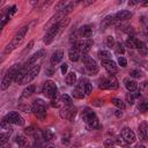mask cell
I'll list each match as a JSON object with an SVG mask.
<instances>
[{"mask_svg":"<svg viewBox=\"0 0 148 148\" xmlns=\"http://www.w3.org/2000/svg\"><path fill=\"white\" fill-rule=\"evenodd\" d=\"M28 30H29V27H28V25H23V27L17 31V34L14 36V38L10 40V43L7 44V46L5 47L3 53H5V54H8V53L13 52L17 46H20V45L22 44V42H23V39H24V37H25Z\"/></svg>","mask_w":148,"mask_h":148,"instance_id":"6da1fadb","label":"cell"},{"mask_svg":"<svg viewBox=\"0 0 148 148\" xmlns=\"http://www.w3.org/2000/svg\"><path fill=\"white\" fill-rule=\"evenodd\" d=\"M81 118L83 120V123L86 124L87 130L92 131L98 128L99 123H98V118L96 117V113L90 109V108H84L81 114Z\"/></svg>","mask_w":148,"mask_h":148,"instance_id":"7a4b0ae2","label":"cell"},{"mask_svg":"<svg viewBox=\"0 0 148 148\" xmlns=\"http://www.w3.org/2000/svg\"><path fill=\"white\" fill-rule=\"evenodd\" d=\"M21 66H22L21 64H15V65H13V66L6 72V74H5L3 77H2V81H1V83H0L1 90H6V89L9 88V86H10L12 82L14 81V76H15L16 72L18 71V68H20Z\"/></svg>","mask_w":148,"mask_h":148,"instance_id":"3957f363","label":"cell"},{"mask_svg":"<svg viewBox=\"0 0 148 148\" xmlns=\"http://www.w3.org/2000/svg\"><path fill=\"white\" fill-rule=\"evenodd\" d=\"M46 103L43 99H36L31 105V112H34L38 119L43 120L46 117Z\"/></svg>","mask_w":148,"mask_h":148,"instance_id":"277c9868","label":"cell"},{"mask_svg":"<svg viewBox=\"0 0 148 148\" xmlns=\"http://www.w3.org/2000/svg\"><path fill=\"white\" fill-rule=\"evenodd\" d=\"M42 91H43L44 96H46L47 98L51 99V98H53L54 96L58 95V87H57V84H56L53 81L47 80V81L44 82Z\"/></svg>","mask_w":148,"mask_h":148,"instance_id":"5b68a950","label":"cell"},{"mask_svg":"<svg viewBox=\"0 0 148 148\" xmlns=\"http://www.w3.org/2000/svg\"><path fill=\"white\" fill-rule=\"evenodd\" d=\"M82 61H83V64H84V66H86L87 71H88L91 75H95V74H97V73H98L99 68H98L97 62L95 61V59H92L91 57H89V56H88V53L82 54Z\"/></svg>","mask_w":148,"mask_h":148,"instance_id":"8992f818","label":"cell"},{"mask_svg":"<svg viewBox=\"0 0 148 148\" xmlns=\"http://www.w3.org/2000/svg\"><path fill=\"white\" fill-rule=\"evenodd\" d=\"M60 32V27H59V21L54 24H52L51 27H49L45 36H44V44L49 45L52 43V40L56 38V36Z\"/></svg>","mask_w":148,"mask_h":148,"instance_id":"52a82bcc","label":"cell"},{"mask_svg":"<svg viewBox=\"0 0 148 148\" xmlns=\"http://www.w3.org/2000/svg\"><path fill=\"white\" fill-rule=\"evenodd\" d=\"M39 72H40V65L37 64V65L30 67V68L25 72L24 76H23V79H22L21 84H28V83H30V82L39 74Z\"/></svg>","mask_w":148,"mask_h":148,"instance_id":"ba28073f","label":"cell"},{"mask_svg":"<svg viewBox=\"0 0 148 148\" xmlns=\"http://www.w3.org/2000/svg\"><path fill=\"white\" fill-rule=\"evenodd\" d=\"M118 87H119V83H118L117 79L114 77V75H110V76L103 79L99 84V88L104 89V90H114V89H118Z\"/></svg>","mask_w":148,"mask_h":148,"instance_id":"9c48e42d","label":"cell"},{"mask_svg":"<svg viewBox=\"0 0 148 148\" xmlns=\"http://www.w3.org/2000/svg\"><path fill=\"white\" fill-rule=\"evenodd\" d=\"M75 114H76V109L73 105H64V108H61L60 111H59L60 118L67 119V120L74 119Z\"/></svg>","mask_w":148,"mask_h":148,"instance_id":"30bf717a","label":"cell"},{"mask_svg":"<svg viewBox=\"0 0 148 148\" xmlns=\"http://www.w3.org/2000/svg\"><path fill=\"white\" fill-rule=\"evenodd\" d=\"M5 119H7L10 124L18 125V126H23L24 123H25L24 119H23V117H21V114L18 112H16V111H12V112L7 113L6 117H5Z\"/></svg>","mask_w":148,"mask_h":148,"instance_id":"8fae6325","label":"cell"},{"mask_svg":"<svg viewBox=\"0 0 148 148\" xmlns=\"http://www.w3.org/2000/svg\"><path fill=\"white\" fill-rule=\"evenodd\" d=\"M102 66L105 68V71L110 75H114L118 73V66L112 59H103L102 60Z\"/></svg>","mask_w":148,"mask_h":148,"instance_id":"7c38bea8","label":"cell"},{"mask_svg":"<svg viewBox=\"0 0 148 148\" xmlns=\"http://www.w3.org/2000/svg\"><path fill=\"white\" fill-rule=\"evenodd\" d=\"M120 135H121V139H123L126 143H128V145L133 143V142L136 140L134 132H133L130 127H124V128L121 130V132H120Z\"/></svg>","mask_w":148,"mask_h":148,"instance_id":"4fadbf2b","label":"cell"},{"mask_svg":"<svg viewBox=\"0 0 148 148\" xmlns=\"http://www.w3.org/2000/svg\"><path fill=\"white\" fill-rule=\"evenodd\" d=\"M44 54H45V51H44V50H38V51H37V52H35L31 57H29V59L25 61V64H24L23 66H24L27 69H29V68H30V66H31V65H34V64H36V61H37L38 59H40Z\"/></svg>","mask_w":148,"mask_h":148,"instance_id":"5bb4252c","label":"cell"},{"mask_svg":"<svg viewBox=\"0 0 148 148\" xmlns=\"http://www.w3.org/2000/svg\"><path fill=\"white\" fill-rule=\"evenodd\" d=\"M114 17V22H123V21H126V20H130L132 17V13L130 10H119L118 13H116L113 15Z\"/></svg>","mask_w":148,"mask_h":148,"instance_id":"9a60e30c","label":"cell"},{"mask_svg":"<svg viewBox=\"0 0 148 148\" xmlns=\"http://www.w3.org/2000/svg\"><path fill=\"white\" fill-rule=\"evenodd\" d=\"M62 58H64V51H62V50H57L56 52H53V54H52L51 58H50V64H51V66L58 65V64L62 60Z\"/></svg>","mask_w":148,"mask_h":148,"instance_id":"2e32d148","label":"cell"},{"mask_svg":"<svg viewBox=\"0 0 148 148\" xmlns=\"http://www.w3.org/2000/svg\"><path fill=\"white\" fill-rule=\"evenodd\" d=\"M138 130H139V136H140V139L142 141H146L147 138H148V126H147V123L145 120L141 121L140 125H139V127H138Z\"/></svg>","mask_w":148,"mask_h":148,"instance_id":"e0dca14e","label":"cell"},{"mask_svg":"<svg viewBox=\"0 0 148 148\" xmlns=\"http://www.w3.org/2000/svg\"><path fill=\"white\" fill-rule=\"evenodd\" d=\"M79 36L80 37H84V38H90L91 37V35H92V29H91V27L90 25H88V24H84V25H82L80 29H79Z\"/></svg>","mask_w":148,"mask_h":148,"instance_id":"ac0fdd59","label":"cell"},{"mask_svg":"<svg viewBox=\"0 0 148 148\" xmlns=\"http://www.w3.org/2000/svg\"><path fill=\"white\" fill-rule=\"evenodd\" d=\"M124 86H125V88H126L128 91H131V92H133V91H135V90L138 89V83H136V81L133 80V79H130V77H125V79H124Z\"/></svg>","mask_w":148,"mask_h":148,"instance_id":"d6986e66","label":"cell"},{"mask_svg":"<svg viewBox=\"0 0 148 148\" xmlns=\"http://www.w3.org/2000/svg\"><path fill=\"white\" fill-rule=\"evenodd\" d=\"M80 56H81V51L79 49H76L75 46H72L69 49V51H68V58H69L71 61H73V62L74 61H77L79 58H80Z\"/></svg>","mask_w":148,"mask_h":148,"instance_id":"ffe728a7","label":"cell"},{"mask_svg":"<svg viewBox=\"0 0 148 148\" xmlns=\"http://www.w3.org/2000/svg\"><path fill=\"white\" fill-rule=\"evenodd\" d=\"M112 23H114V17H113V15H108V16H105V17L102 20V22H101V29L104 30V29L109 28Z\"/></svg>","mask_w":148,"mask_h":148,"instance_id":"44dd1931","label":"cell"},{"mask_svg":"<svg viewBox=\"0 0 148 148\" xmlns=\"http://www.w3.org/2000/svg\"><path fill=\"white\" fill-rule=\"evenodd\" d=\"M15 142H16L20 147H27V146L29 145L28 139H27L23 134H17V135L15 136Z\"/></svg>","mask_w":148,"mask_h":148,"instance_id":"7402d4cb","label":"cell"},{"mask_svg":"<svg viewBox=\"0 0 148 148\" xmlns=\"http://www.w3.org/2000/svg\"><path fill=\"white\" fill-rule=\"evenodd\" d=\"M65 81L68 86H73L76 83V74L74 72H69V73H66V77H65Z\"/></svg>","mask_w":148,"mask_h":148,"instance_id":"603a6c76","label":"cell"},{"mask_svg":"<svg viewBox=\"0 0 148 148\" xmlns=\"http://www.w3.org/2000/svg\"><path fill=\"white\" fill-rule=\"evenodd\" d=\"M35 90H36V86H35V84H29V86H27V87L23 89V91H22V97H30V96L35 92Z\"/></svg>","mask_w":148,"mask_h":148,"instance_id":"cb8c5ba5","label":"cell"},{"mask_svg":"<svg viewBox=\"0 0 148 148\" xmlns=\"http://www.w3.org/2000/svg\"><path fill=\"white\" fill-rule=\"evenodd\" d=\"M42 135H43V139L45 142H50L54 139V133L51 131V130H43L42 131Z\"/></svg>","mask_w":148,"mask_h":148,"instance_id":"d4e9b609","label":"cell"},{"mask_svg":"<svg viewBox=\"0 0 148 148\" xmlns=\"http://www.w3.org/2000/svg\"><path fill=\"white\" fill-rule=\"evenodd\" d=\"M92 44H94V42H92L90 38H87V40H84V42H83V47H82L81 54H86V53H88V52L90 51V49H91Z\"/></svg>","mask_w":148,"mask_h":148,"instance_id":"484cf974","label":"cell"},{"mask_svg":"<svg viewBox=\"0 0 148 148\" xmlns=\"http://www.w3.org/2000/svg\"><path fill=\"white\" fill-rule=\"evenodd\" d=\"M111 102H112V104L114 105V106H117L118 109H120V110H125V103L120 99V98H118V97H112L111 98Z\"/></svg>","mask_w":148,"mask_h":148,"instance_id":"4316f807","label":"cell"},{"mask_svg":"<svg viewBox=\"0 0 148 148\" xmlns=\"http://www.w3.org/2000/svg\"><path fill=\"white\" fill-rule=\"evenodd\" d=\"M12 125L13 124H10L7 119H2L1 120V123H0V128H2V130H6L7 132H12L13 131V127H12Z\"/></svg>","mask_w":148,"mask_h":148,"instance_id":"83f0119b","label":"cell"},{"mask_svg":"<svg viewBox=\"0 0 148 148\" xmlns=\"http://www.w3.org/2000/svg\"><path fill=\"white\" fill-rule=\"evenodd\" d=\"M9 136H10V132H3V133H0V146H3L8 142L9 140Z\"/></svg>","mask_w":148,"mask_h":148,"instance_id":"f1b7e54d","label":"cell"},{"mask_svg":"<svg viewBox=\"0 0 148 148\" xmlns=\"http://www.w3.org/2000/svg\"><path fill=\"white\" fill-rule=\"evenodd\" d=\"M113 47H114V50H116V53H118V54H124V53H125V47H124V45H123L121 42L114 43Z\"/></svg>","mask_w":148,"mask_h":148,"instance_id":"f546056e","label":"cell"},{"mask_svg":"<svg viewBox=\"0 0 148 148\" xmlns=\"http://www.w3.org/2000/svg\"><path fill=\"white\" fill-rule=\"evenodd\" d=\"M60 102H61L64 105H73L72 98H71L68 95H66V94H64V95L60 96Z\"/></svg>","mask_w":148,"mask_h":148,"instance_id":"4dcf8cb0","label":"cell"},{"mask_svg":"<svg viewBox=\"0 0 148 148\" xmlns=\"http://www.w3.org/2000/svg\"><path fill=\"white\" fill-rule=\"evenodd\" d=\"M104 44L108 49H112L113 45H114V38L112 36H106L105 39H104Z\"/></svg>","mask_w":148,"mask_h":148,"instance_id":"1f68e13d","label":"cell"},{"mask_svg":"<svg viewBox=\"0 0 148 148\" xmlns=\"http://www.w3.org/2000/svg\"><path fill=\"white\" fill-rule=\"evenodd\" d=\"M97 56H98V58H99L101 60H103V59H111V53H110L109 51H106V50L98 51Z\"/></svg>","mask_w":148,"mask_h":148,"instance_id":"d6a6232c","label":"cell"},{"mask_svg":"<svg viewBox=\"0 0 148 148\" xmlns=\"http://www.w3.org/2000/svg\"><path fill=\"white\" fill-rule=\"evenodd\" d=\"M130 76L133 77V79H141L143 76V73L141 71H139V69H132L130 72Z\"/></svg>","mask_w":148,"mask_h":148,"instance_id":"836d02e7","label":"cell"},{"mask_svg":"<svg viewBox=\"0 0 148 148\" xmlns=\"http://www.w3.org/2000/svg\"><path fill=\"white\" fill-rule=\"evenodd\" d=\"M72 96L74 97V98H77V99H82L83 97H84V92L83 91H81V90H77L76 88L72 91Z\"/></svg>","mask_w":148,"mask_h":148,"instance_id":"e575fe53","label":"cell"},{"mask_svg":"<svg viewBox=\"0 0 148 148\" xmlns=\"http://www.w3.org/2000/svg\"><path fill=\"white\" fill-rule=\"evenodd\" d=\"M125 98H126V102H127L130 105H133L134 102H135V96H134L133 92H131V91H128V92L126 94Z\"/></svg>","mask_w":148,"mask_h":148,"instance_id":"d590c367","label":"cell"},{"mask_svg":"<svg viewBox=\"0 0 148 148\" xmlns=\"http://www.w3.org/2000/svg\"><path fill=\"white\" fill-rule=\"evenodd\" d=\"M91 90H92V84L89 81L86 80V82H84V95H89L91 92Z\"/></svg>","mask_w":148,"mask_h":148,"instance_id":"8d00e7d4","label":"cell"},{"mask_svg":"<svg viewBox=\"0 0 148 148\" xmlns=\"http://www.w3.org/2000/svg\"><path fill=\"white\" fill-rule=\"evenodd\" d=\"M103 145L105 146V147H112V146H114V145H117V142H116V139H105L104 140V142H103Z\"/></svg>","mask_w":148,"mask_h":148,"instance_id":"74e56055","label":"cell"},{"mask_svg":"<svg viewBox=\"0 0 148 148\" xmlns=\"http://www.w3.org/2000/svg\"><path fill=\"white\" fill-rule=\"evenodd\" d=\"M67 3H68V2H67V0H60V1L57 3V6H56V10H57V12L61 10V9H62Z\"/></svg>","mask_w":148,"mask_h":148,"instance_id":"f35d334b","label":"cell"},{"mask_svg":"<svg viewBox=\"0 0 148 148\" xmlns=\"http://www.w3.org/2000/svg\"><path fill=\"white\" fill-rule=\"evenodd\" d=\"M9 14V8H1L0 9V22Z\"/></svg>","mask_w":148,"mask_h":148,"instance_id":"ab89813d","label":"cell"},{"mask_svg":"<svg viewBox=\"0 0 148 148\" xmlns=\"http://www.w3.org/2000/svg\"><path fill=\"white\" fill-rule=\"evenodd\" d=\"M18 109L24 112H31V105H28V104H20Z\"/></svg>","mask_w":148,"mask_h":148,"instance_id":"60d3db41","label":"cell"},{"mask_svg":"<svg viewBox=\"0 0 148 148\" xmlns=\"http://www.w3.org/2000/svg\"><path fill=\"white\" fill-rule=\"evenodd\" d=\"M138 109L140 110V111H142V112H145V111H147V109H148V103L145 101V102H141L140 104H139V106H138Z\"/></svg>","mask_w":148,"mask_h":148,"instance_id":"b9f144b4","label":"cell"},{"mask_svg":"<svg viewBox=\"0 0 148 148\" xmlns=\"http://www.w3.org/2000/svg\"><path fill=\"white\" fill-rule=\"evenodd\" d=\"M118 64H119L120 67H126L127 66V60L124 57H119L118 58Z\"/></svg>","mask_w":148,"mask_h":148,"instance_id":"7bdbcfd3","label":"cell"},{"mask_svg":"<svg viewBox=\"0 0 148 148\" xmlns=\"http://www.w3.org/2000/svg\"><path fill=\"white\" fill-rule=\"evenodd\" d=\"M124 31L126 34H128L130 36H133L134 35V29L131 27V25H126V28H124Z\"/></svg>","mask_w":148,"mask_h":148,"instance_id":"ee69618b","label":"cell"},{"mask_svg":"<svg viewBox=\"0 0 148 148\" xmlns=\"http://www.w3.org/2000/svg\"><path fill=\"white\" fill-rule=\"evenodd\" d=\"M32 46H34V40H30V42H29V44L27 45V47L23 50V52H22V56H23V54H25L27 52H29V51L32 49Z\"/></svg>","mask_w":148,"mask_h":148,"instance_id":"f6af8a7d","label":"cell"},{"mask_svg":"<svg viewBox=\"0 0 148 148\" xmlns=\"http://www.w3.org/2000/svg\"><path fill=\"white\" fill-rule=\"evenodd\" d=\"M67 69H68V65L66 64V62H64L62 65H61V67H60V71H61V74H66L67 73Z\"/></svg>","mask_w":148,"mask_h":148,"instance_id":"bcb514c9","label":"cell"},{"mask_svg":"<svg viewBox=\"0 0 148 148\" xmlns=\"http://www.w3.org/2000/svg\"><path fill=\"white\" fill-rule=\"evenodd\" d=\"M141 0H128V6H135V5H138L139 2H140Z\"/></svg>","mask_w":148,"mask_h":148,"instance_id":"7dc6e473","label":"cell"},{"mask_svg":"<svg viewBox=\"0 0 148 148\" xmlns=\"http://www.w3.org/2000/svg\"><path fill=\"white\" fill-rule=\"evenodd\" d=\"M114 116H116L117 118H120V117L123 116V112L120 111V109H118V110H116V111H114Z\"/></svg>","mask_w":148,"mask_h":148,"instance_id":"c3c4849f","label":"cell"},{"mask_svg":"<svg viewBox=\"0 0 148 148\" xmlns=\"http://www.w3.org/2000/svg\"><path fill=\"white\" fill-rule=\"evenodd\" d=\"M53 2V0H46L45 2H44V5H43V8H46V7H49L51 3Z\"/></svg>","mask_w":148,"mask_h":148,"instance_id":"681fc988","label":"cell"},{"mask_svg":"<svg viewBox=\"0 0 148 148\" xmlns=\"http://www.w3.org/2000/svg\"><path fill=\"white\" fill-rule=\"evenodd\" d=\"M46 74L47 75H53V69H46Z\"/></svg>","mask_w":148,"mask_h":148,"instance_id":"f907efd6","label":"cell"},{"mask_svg":"<svg viewBox=\"0 0 148 148\" xmlns=\"http://www.w3.org/2000/svg\"><path fill=\"white\" fill-rule=\"evenodd\" d=\"M38 1H39V0H30V3H31L32 6H35V5H36Z\"/></svg>","mask_w":148,"mask_h":148,"instance_id":"816d5d0a","label":"cell"},{"mask_svg":"<svg viewBox=\"0 0 148 148\" xmlns=\"http://www.w3.org/2000/svg\"><path fill=\"white\" fill-rule=\"evenodd\" d=\"M147 5H148V0H143L142 6H143V7H147Z\"/></svg>","mask_w":148,"mask_h":148,"instance_id":"f5cc1de1","label":"cell"},{"mask_svg":"<svg viewBox=\"0 0 148 148\" xmlns=\"http://www.w3.org/2000/svg\"><path fill=\"white\" fill-rule=\"evenodd\" d=\"M136 148H145L143 145H136Z\"/></svg>","mask_w":148,"mask_h":148,"instance_id":"db71d44e","label":"cell"},{"mask_svg":"<svg viewBox=\"0 0 148 148\" xmlns=\"http://www.w3.org/2000/svg\"><path fill=\"white\" fill-rule=\"evenodd\" d=\"M5 1H6V0H0V8H1V6L5 3Z\"/></svg>","mask_w":148,"mask_h":148,"instance_id":"11a10c76","label":"cell"},{"mask_svg":"<svg viewBox=\"0 0 148 148\" xmlns=\"http://www.w3.org/2000/svg\"><path fill=\"white\" fill-rule=\"evenodd\" d=\"M2 29H3V25H1V24H0V35H1V31H2Z\"/></svg>","mask_w":148,"mask_h":148,"instance_id":"9f6ffc18","label":"cell"},{"mask_svg":"<svg viewBox=\"0 0 148 148\" xmlns=\"http://www.w3.org/2000/svg\"><path fill=\"white\" fill-rule=\"evenodd\" d=\"M124 1H125V0H119V1H118V3H123Z\"/></svg>","mask_w":148,"mask_h":148,"instance_id":"6f0895ef","label":"cell"},{"mask_svg":"<svg viewBox=\"0 0 148 148\" xmlns=\"http://www.w3.org/2000/svg\"><path fill=\"white\" fill-rule=\"evenodd\" d=\"M91 1H92V2H94V1H95V0H91Z\"/></svg>","mask_w":148,"mask_h":148,"instance_id":"680465c9","label":"cell"}]
</instances>
